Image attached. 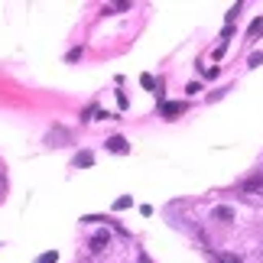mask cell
<instances>
[{
  "instance_id": "cell-1",
  "label": "cell",
  "mask_w": 263,
  "mask_h": 263,
  "mask_svg": "<svg viewBox=\"0 0 263 263\" xmlns=\"http://www.w3.org/2000/svg\"><path fill=\"white\" fill-rule=\"evenodd\" d=\"M159 110H163V117H169V120H173V117H179L182 110H185V104H182V101H166V104L159 107Z\"/></svg>"
},
{
  "instance_id": "cell-6",
  "label": "cell",
  "mask_w": 263,
  "mask_h": 263,
  "mask_svg": "<svg viewBox=\"0 0 263 263\" xmlns=\"http://www.w3.org/2000/svg\"><path fill=\"white\" fill-rule=\"evenodd\" d=\"M211 260H215V263H240L237 254H211Z\"/></svg>"
},
{
  "instance_id": "cell-4",
  "label": "cell",
  "mask_w": 263,
  "mask_h": 263,
  "mask_svg": "<svg viewBox=\"0 0 263 263\" xmlns=\"http://www.w3.org/2000/svg\"><path fill=\"white\" fill-rule=\"evenodd\" d=\"M107 149H110V153H127L130 143H127L124 137H110V140H107Z\"/></svg>"
},
{
  "instance_id": "cell-10",
  "label": "cell",
  "mask_w": 263,
  "mask_h": 263,
  "mask_svg": "<svg viewBox=\"0 0 263 263\" xmlns=\"http://www.w3.org/2000/svg\"><path fill=\"white\" fill-rule=\"evenodd\" d=\"M260 29H263V20H254V23H250V36H257Z\"/></svg>"
},
{
  "instance_id": "cell-5",
  "label": "cell",
  "mask_w": 263,
  "mask_h": 263,
  "mask_svg": "<svg viewBox=\"0 0 263 263\" xmlns=\"http://www.w3.org/2000/svg\"><path fill=\"white\" fill-rule=\"evenodd\" d=\"M244 192H247V195H254V192H263V173H260V176H250V179L244 182Z\"/></svg>"
},
{
  "instance_id": "cell-11",
  "label": "cell",
  "mask_w": 263,
  "mask_h": 263,
  "mask_svg": "<svg viewBox=\"0 0 263 263\" xmlns=\"http://www.w3.org/2000/svg\"><path fill=\"white\" fill-rule=\"evenodd\" d=\"M140 82H143V88H156V82H153V75H143V78H140Z\"/></svg>"
},
{
  "instance_id": "cell-3",
  "label": "cell",
  "mask_w": 263,
  "mask_h": 263,
  "mask_svg": "<svg viewBox=\"0 0 263 263\" xmlns=\"http://www.w3.org/2000/svg\"><path fill=\"white\" fill-rule=\"evenodd\" d=\"M211 218H215V221H224V224H228V221H234V208H228V205H218L215 211H211Z\"/></svg>"
},
{
  "instance_id": "cell-8",
  "label": "cell",
  "mask_w": 263,
  "mask_h": 263,
  "mask_svg": "<svg viewBox=\"0 0 263 263\" xmlns=\"http://www.w3.org/2000/svg\"><path fill=\"white\" fill-rule=\"evenodd\" d=\"M130 205H134V198H130V195H124V198H117V201H114V208H117V211H124V208H130Z\"/></svg>"
},
{
  "instance_id": "cell-7",
  "label": "cell",
  "mask_w": 263,
  "mask_h": 263,
  "mask_svg": "<svg viewBox=\"0 0 263 263\" xmlns=\"http://www.w3.org/2000/svg\"><path fill=\"white\" fill-rule=\"evenodd\" d=\"M91 163H95V156H91V153H78V156H75V166H78V169H82V166H91Z\"/></svg>"
},
{
  "instance_id": "cell-9",
  "label": "cell",
  "mask_w": 263,
  "mask_h": 263,
  "mask_svg": "<svg viewBox=\"0 0 263 263\" xmlns=\"http://www.w3.org/2000/svg\"><path fill=\"white\" fill-rule=\"evenodd\" d=\"M55 260H59V254H55V250H46V254L39 257V263H55Z\"/></svg>"
},
{
  "instance_id": "cell-2",
  "label": "cell",
  "mask_w": 263,
  "mask_h": 263,
  "mask_svg": "<svg viewBox=\"0 0 263 263\" xmlns=\"http://www.w3.org/2000/svg\"><path fill=\"white\" fill-rule=\"evenodd\" d=\"M107 244H110V234H107V231H98V234L91 237V250H95V254H101Z\"/></svg>"
},
{
  "instance_id": "cell-12",
  "label": "cell",
  "mask_w": 263,
  "mask_h": 263,
  "mask_svg": "<svg viewBox=\"0 0 263 263\" xmlns=\"http://www.w3.org/2000/svg\"><path fill=\"white\" fill-rule=\"evenodd\" d=\"M137 263H153V260H149L146 254H137Z\"/></svg>"
}]
</instances>
